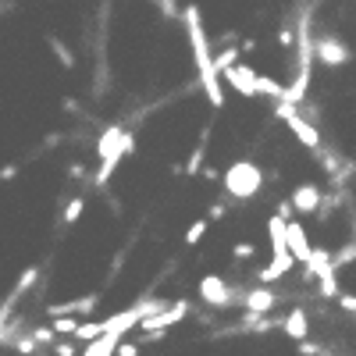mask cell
Returning <instances> with one entry per match:
<instances>
[{"label": "cell", "instance_id": "cell-1", "mask_svg": "<svg viewBox=\"0 0 356 356\" xmlns=\"http://www.w3.org/2000/svg\"><path fill=\"white\" fill-rule=\"evenodd\" d=\"M182 22H186V33H189V50H193V61H196V75H200V86L207 93V104L214 111L225 107V82H221V72L214 65V54H211V40L203 33V18H200V8L196 4H186L182 8Z\"/></svg>", "mask_w": 356, "mask_h": 356}, {"label": "cell", "instance_id": "cell-2", "mask_svg": "<svg viewBox=\"0 0 356 356\" xmlns=\"http://www.w3.org/2000/svg\"><path fill=\"white\" fill-rule=\"evenodd\" d=\"M132 150H136V136H132V132H125L122 125H107V129H104V136L97 139V154H100V171H97V178H93L97 189L111 182L114 168L122 164L125 157H132Z\"/></svg>", "mask_w": 356, "mask_h": 356}, {"label": "cell", "instance_id": "cell-3", "mask_svg": "<svg viewBox=\"0 0 356 356\" xmlns=\"http://www.w3.org/2000/svg\"><path fill=\"white\" fill-rule=\"evenodd\" d=\"M221 182H225V193H228L232 200L250 203V200L264 189V175H260V168H257L253 161H235V164H228V171L221 175Z\"/></svg>", "mask_w": 356, "mask_h": 356}, {"label": "cell", "instance_id": "cell-4", "mask_svg": "<svg viewBox=\"0 0 356 356\" xmlns=\"http://www.w3.org/2000/svg\"><path fill=\"white\" fill-rule=\"evenodd\" d=\"M186 314H189V303H186V300H175V303H171V307H164L161 314L146 317V321L139 324V332H143V342H157V339H164L171 324H178V321H182Z\"/></svg>", "mask_w": 356, "mask_h": 356}, {"label": "cell", "instance_id": "cell-5", "mask_svg": "<svg viewBox=\"0 0 356 356\" xmlns=\"http://www.w3.org/2000/svg\"><path fill=\"white\" fill-rule=\"evenodd\" d=\"M278 118H282V122L289 125V132L296 136V139H300L303 146H307V150L310 154H321V132L307 122V118L300 114V111H296V107H289V104H278Z\"/></svg>", "mask_w": 356, "mask_h": 356}, {"label": "cell", "instance_id": "cell-6", "mask_svg": "<svg viewBox=\"0 0 356 356\" xmlns=\"http://www.w3.org/2000/svg\"><path fill=\"white\" fill-rule=\"evenodd\" d=\"M221 82L228 89H235V93H243V100H257L260 97V89H257L260 72L253 65H246V61H239V65H232L228 72H221Z\"/></svg>", "mask_w": 356, "mask_h": 356}, {"label": "cell", "instance_id": "cell-7", "mask_svg": "<svg viewBox=\"0 0 356 356\" xmlns=\"http://www.w3.org/2000/svg\"><path fill=\"white\" fill-rule=\"evenodd\" d=\"M196 292H200V300L207 307H214V310H225V307L235 303V296H232V289H228V282L221 275H203L200 285H196Z\"/></svg>", "mask_w": 356, "mask_h": 356}, {"label": "cell", "instance_id": "cell-8", "mask_svg": "<svg viewBox=\"0 0 356 356\" xmlns=\"http://www.w3.org/2000/svg\"><path fill=\"white\" fill-rule=\"evenodd\" d=\"M349 47L339 40V36H321L314 40V61L317 65H328V68H346L349 65Z\"/></svg>", "mask_w": 356, "mask_h": 356}, {"label": "cell", "instance_id": "cell-9", "mask_svg": "<svg viewBox=\"0 0 356 356\" xmlns=\"http://www.w3.org/2000/svg\"><path fill=\"white\" fill-rule=\"evenodd\" d=\"M239 303H243V310L250 317H271V310L278 307V296H275V289H267V285H253V289H246L239 296Z\"/></svg>", "mask_w": 356, "mask_h": 356}, {"label": "cell", "instance_id": "cell-10", "mask_svg": "<svg viewBox=\"0 0 356 356\" xmlns=\"http://www.w3.org/2000/svg\"><path fill=\"white\" fill-rule=\"evenodd\" d=\"M321 203H324V196H321V186L317 182H300V186L292 189V196H289V207H292L296 214H317Z\"/></svg>", "mask_w": 356, "mask_h": 356}, {"label": "cell", "instance_id": "cell-11", "mask_svg": "<svg viewBox=\"0 0 356 356\" xmlns=\"http://www.w3.org/2000/svg\"><path fill=\"white\" fill-rule=\"evenodd\" d=\"M285 235H289V257H292V260H300V264L307 267V264H310V257H314V243H310L307 228L292 218V221H289V228H285Z\"/></svg>", "mask_w": 356, "mask_h": 356}, {"label": "cell", "instance_id": "cell-12", "mask_svg": "<svg viewBox=\"0 0 356 356\" xmlns=\"http://www.w3.org/2000/svg\"><path fill=\"white\" fill-rule=\"evenodd\" d=\"M282 332H285L296 346L307 342V339H310V317H307V310H300V307L289 310V314H285V321H282Z\"/></svg>", "mask_w": 356, "mask_h": 356}, {"label": "cell", "instance_id": "cell-13", "mask_svg": "<svg viewBox=\"0 0 356 356\" xmlns=\"http://www.w3.org/2000/svg\"><path fill=\"white\" fill-rule=\"evenodd\" d=\"M125 342V335H100L97 342H89L82 356H118V346Z\"/></svg>", "mask_w": 356, "mask_h": 356}, {"label": "cell", "instance_id": "cell-14", "mask_svg": "<svg viewBox=\"0 0 356 356\" xmlns=\"http://www.w3.org/2000/svg\"><path fill=\"white\" fill-rule=\"evenodd\" d=\"M79 317H54L50 321V328H54V335H72L75 339V332H79Z\"/></svg>", "mask_w": 356, "mask_h": 356}, {"label": "cell", "instance_id": "cell-15", "mask_svg": "<svg viewBox=\"0 0 356 356\" xmlns=\"http://www.w3.org/2000/svg\"><path fill=\"white\" fill-rule=\"evenodd\" d=\"M203 157H207V132H203V139L196 143V150H193V157H189V164H186V175H200V171H203Z\"/></svg>", "mask_w": 356, "mask_h": 356}, {"label": "cell", "instance_id": "cell-16", "mask_svg": "<svg viewBox=\"0 0 356 356\" xmlns=\"http://www.w3.org/2000/svg\"><path fill=\"white\" fill-rule=\"evenodd\" d=\"M207 228H211V221H207V218L193 221V225L186 228V246H200V243H203V235H207Z\"/></svg>", "mask_w": 356, "mask_h": 356}, {"label": "cell", "instance_id": "cell-17", "mask_svg": "<svg viewBox=\"0 0 356 356\" xmlns=\"http://www.w3.org/2000/svg\"><path fill=\"white\" fill-rule=\"evenodd\" d=\"M257 89H260V93H267V97H275L278 104L285 100V86H282V82H275V79H267V75H260Z\"/></svg>", "mask_w": 356, "mask_h": 356}, {"label": "cell", "instance_id": "cell-18", "mask_svg": "<svg viewBox=\"0 0 356 356\" xmlns=\"http://www.w3.org/2000/svg\"><path fill=\"white\" fill-rule=\"evenodd\" d=\"M82 211H86V200H82V196H75V200H72V203L65 207V214H61V221H65V225H75V221L82 218Z\"/></svg>", "mask_w": 356, "mask_h": 356}, {"label": "cell", "instance_id": "cell-19", "mask_svg": "<svg viewBox=\"0 0 356 356\" xmlns=\"http://www.w3.org/2000/svg\"><path fill=\"white\" fill-rule=\"evenodd\" d=\"M317 289H321L324 300H339V296H342V289H339V278H335V275H332V278H324V282H317Z\"/></svg>", "mask_w": 356, "mask_h": 356}, {"label": "cell", "instance_id": "cell-20", "mask_svg": "<svg viewBox=\"0 0 356 356\" xmlns=\"http://www.w3.org/2000/svg\"><path fill=\"white\" fill-rule=\"evenodd\" d=\"M253 253H257L253 243H235L232 246V260H253Z\"/></svg>", "mask_w": 356, "mask_h": 356}, {"label": "cell", "instance_id": "cell-21", "mask_svg": "<svg viewBox=\"0 0 356 356\" xmlns=\"http://www.w3.org/2000/svg\"><path fill=\"white\" fill-rule=\"evenodd\" d=\"M50 50H54L57 57H61V65H65V68H72V65H75V57L65 50V43H61V40H50Z\"/></svg>", "mask_w": 356, "mask_h": 356}, {"label": "cell", "instance_id": "cell-22", "mask_svg": "<svg viewBox=\"0 0 356 356\" xmlns=\"http://www.w3.org/2000/svg\"><path fill=\"white\" fill-rule=\"evenodd\" d=\"M54 356H82V353L75 349V342H57L54 346Z\"/></svg>", "mask_w": 356, "mask_h": 356}, {"label": "cell", "instance_id": "cell-23", "mask_svg": "<svg viewBox=\"0 0 356 356\" xmlns=\"http://www.w3.org/2000/svg\"><path fill=\"white\" fill-rule=\"evenodd\" d=\"M228 214V207L225 203H211V211H207V221H225Z\"/></svg>", "mask_w": 356, "mask_h": 356}, {"label": "cell", "instance_id": "cell-24", "mask_svg": "<svg viewBox=\"0 0 356 356\" xmlns=\"http://www.w3.org/2000/svg\"><path fill=\"white\" fill-rule=\"evenodd\" d=\"M339 307H342L346 314H356V296H353V292H342V296H339Z\"/></svg>", "mask_w": 356, "mask_h": 356}, {"label": "cell", "instance_id": "cell-25", "mask_svg": "<svg viewBox=\"0 0 356 356\" xmlns=\"http://www.w3.org/2000/svg\"><path fill=\"white\" fill-rule=\"evenodd\" d=\"M118 356H139V342H122V346H118Z\"/></svg>", "mask_w": 356, "mask_h": 356}, {"label": "cell", "instance_id": "cell-26", "mask_svg": "<svg viewBox=\"0 0 356 356\" xmlns=\"http://www.w3.org/2000/svg\"><path fill=\"white\" fill-rule=\"evenodd\" d=\"M296 353H300V356H317L321 349H317V342H310V339H307V342H300V346H296Z\"/></svg>", "mask_w": 356, "mask_h": 356}, {"label": "cell", "instance_id": "cell-27", "mask_svg": "<svg viewBox=\"0 0 356 356\" xmlns=\"http://www.w3.org/2000/svg\"><path fill=\"white\" fill-rule=\"evenodd\" d=\"M292 43H296V40H292V29H282V33H278V47H282V50H289Z\"/></svg>", "mask_w": 356, "mask_h": 356}, {"label": "cell", "instance_id": "cell-28", "mask_svg": "<svg viewBox=\"0 0 356 356\" xmlns=\"http://www.w3.org/2000/svg\"><path fill=\"white\" fill-rule=\"evenodd\" d=\"M15 175H18V168H15V164H8L4 171H0V178H4V182H8V178H15Z\"/></svg>", "mask_w": 356, "mask_h": 356}, {"label": "cell", "instance_id": "cell-29", "mask_svg": "<svg viewBox=\"0 0 356 356\" xmlns=\"http://www.w3.org/2000/svg\"><path fill=\"white\" fill-rule=\"evenodd\" d=\"M324 356H328V353H324Z\"/></svg>", "mask_w": 356, "mask_h": 356}]
</instances>
